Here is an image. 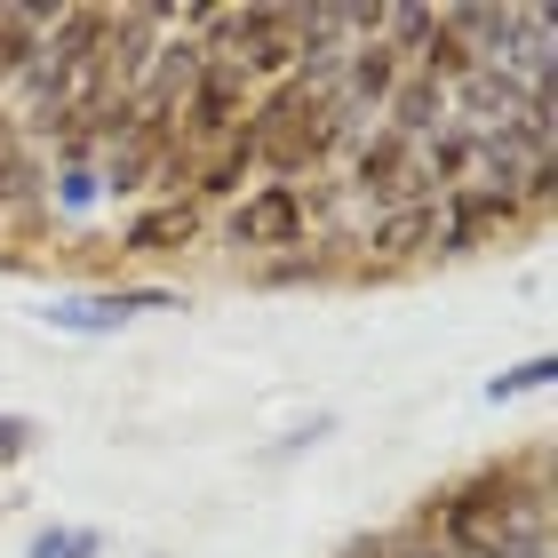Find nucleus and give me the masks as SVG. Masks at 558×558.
<instances>
[{"label":"nucleus","mask_w":558,"mask_h":558,"mask_svg":"<svg viewBox=\"0 0 558 558\" xmlns=\"http://www.w3.org/2000/svg\"><path fill=\"white\" fill-rule=\"evenodd\" d=\"M57 184H64V208H88V199H96V192H105V184H96V175H88V168H64V175H57Z\"/></svg>","instance_id":"nucleus-15"},{"label":"nucleus","mask_w":558,"mask_h":558,"mask_svg":"<svg viewBox=\"0 0 558 558\" xmlns=\"http://www.w3.org/2000/svg\"><path fill=\"white\" fill-rule=\"evenodd\" d=\"M519 223V199L495 192V184H454L439 192V256H471L487 232H511Z\"/></svg>","instance_id":"nucleus-5"},{"label":"nucleus","mask_w":558,"mask_h":558,"mask_svg":"<svg viewBox=\"0 0 558 558\" xmlns=\"http://www.w3.org/2000/svg\"><path fill=\"white\" fill-rule=\"evenodd\" d=\"M175 303H184L175 288H96V295H57L40 319L57 336H120L136 312H175Z\"/></svg>","instance_id":"nucleus-3"},{"label":"nucleus","mask_w":558,"mask_h":558,"mask_svg":"<svg viewBox=\"0 0 558 558\" xmlns=\"http://www.w3.org/2000/svg\"><path fill=\"white\" fill-rule=\"evenodd\" d=\"M327 271H336V256H319V247H288V256H271L256 279H264V288H288V279H327Z\"/></svg>","instance_id":"nucleus-11"},{"label":"nucleus","mask_w":558,"mask_h":558,"mask_svg":"<svg viewBox=\"0 0 558 558\" xmlns=\"http://www.w3.org/2000/svg\"><path fill=\"white\" fill-rule=\"evenodd\" d=\"M384 120H391L399 144H423L430 129H447V88L423 81V72H399V88L384 96Z\"/></svg>","instance_id":"nucleus-8"},{"label":"nucleus","mask_w":558,"mask_h":558,"mask_svg":"<svg viewBox=\"0 0 558 558\" xmlns=\"http://www.w3.org/2000/svg\"><path fill=\"white\" fill-rule=\"evenodd\" d=\"M247 88H256V81H247L240 64L208 57V64H199V81L184 88V105H175V112H184V136L192 144H232L240 120H247Z\"/></svg>","instance_id":"nucleus-1"},{"label":"nucleus","mask_w":558,"mask_h":558,"mask_svg":"<svg viewBox=\"0 0 558 558\" xmlns=\"http://www.w3.org/2000/svg\"><path fill=\"white\" fill-rule=\"evenodd\" d=\"M33 64H40V33H24V24L9 16V0H0V88H16Z\"/></svg>","instance_id":"nucleus-9"},{"label":"nucleus","mask_w":558,"mask_h":558,"mask_svg":"<svg viewBox=\"0 0 558 558\" xmlns=\"http://www.w3.org/2000/svg\"><path fill=\"white\" fill-rule=\"evenodd\" d=\"M192 240H199V199H160V208L120 223V247H129V256H168V247H192Z\"/></svg>","instance_id":"nucleus-7"},{"label":"nucleus","mask_w":558,"mask_h":558,"mask_svg":"<svg viewBox=\"0 0 558 558\" xmlns=\"http://www.w3.org/2000/svg\"><path fill=\"white\" fill-rule=\"evenodd\" d=\"M550 384V360H519V367H502L495 384H487V399L502 408V399H526V391H543Z\"/></svg>","instance_id":"nucleus-13"},{"label":"nucleus","mask_w":558,"mask_h":558,"mask_svg":"<svg viewBox=\"0 0 558 558\" xmlns=\"http://www.w3.org/2000/svg\"><path fill=\"white\" fill-rule=\"evenodd\" d=\"M303 232H312V199H303V184H256L232 208V247L288 256V247H303Z\"/></svg>","instance_id":"nucleus-2"},{"label":"nucleus","mask_w":558,"mask_h":558,"mask_svg":"<svg viewBox=\"0 0 558 558\" xmlns=\"http://www.w3.org/2000/svg\"><path fill=\"white\" fill-rule=\"evenodd\" d=\"M351 192L375 199V208H415V199H430V175L415 168V144L375 129L360 151H351Z\"/></svg>","instance_id":"nucleus-4"},{"label":"nucleus","mask_w":558,"mask_h":558,"mask_svg":"<svg viewBox=\"0 0 558 558\" xmlns=\"http://www.w3.org/2000/svg\"><path fill=\"white\" fill-rule=\"evenodd\" d=\"M247 168H256V160H247L240 144H223V160H216L208 175H199V199H232V192L247 184Z\"/></svg>","instance_id":"nucleus-12"},{"label":"nucleus","mask_w":558,"mask_h":558,"mask_svg":"<svg viewBox=\"0 0 558 558\" xmlns=\"http://www.w3.org/2000/svg\"><path fill=\"white\" fill-rule=\"evenodd\" d=\"M24 558H105V535L96 526H40L24 543Z\"/></svg>","instance_id":"nucleus-10"},{"label":"nucleus","mask_w":558,"mask_h":558,"mask_svg":"<svg viewBox=\"0 0 558 558\" xmlns=\"http://www.w3.org/2000/svg\"><path fill=\"white\" fill-rule=\"evenodd\" d=\"M9 144H16V129H9V120H0V160H9Z\"/></svg>","instance_id":"nucleus-17"},{"label":"nucleus","mask_w":558,"mask_h":558,"mask_svg":"<svg viewBox=\"0 0 558 558\" xmlns=\"http://www.w3.org/2000/svg\"><path fill=\"white\" fill-rule=\"evenodd\" d=\"M0 120H9V88H0Z\"/></svg>","instance_id":"nucleus-18"},{"label":"nucleus","mask_w":558,"mask_h":558,"mask_svg":"<svg viewBox=\"0 0 558 558\" xmlns=\"http://www.w3.org/2000/svg\"><path fill=\"white\" fill-rule=\"evenodd\" d=\"M367 264H408L423 247H439V199H415V208H375L367 223Z\"/></svg>","instance_id":"nucleus-6"},{"label":"nucleus","mask_w":558,"mask_h":558,"mask_svg":"<svg viewBox=\"0 0 558 558\" xmlns=\"http://www.w3.org/2000/svg\"><path fill=\"white\" fill-rule=\"evenodd\" d=\"M33 439H40V423H33V415H9V408H0V471L24 463V454H33Z\"/></svg>","instance_id":"nucleus-14"},{"label":"nucleus","mask_w":558,"mask_h":558,"mask_svg":"<svg viewBox=\"0 0 558 558\" xmlns=\"http://www.w3.org/2000/svg\"><path fill=\"white\" fill-rule=\"evenodd\" d=\"M391 558H439V543H408V550H391Z\"/></svg>","instance_id":"nucleus-16"}]
</instances>
